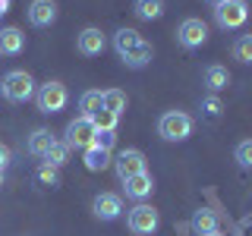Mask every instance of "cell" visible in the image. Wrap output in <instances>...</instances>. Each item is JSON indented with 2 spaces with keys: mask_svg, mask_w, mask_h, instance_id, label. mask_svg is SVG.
<instances>
[{
  "mask_svg": "<svg viewBox=\"0 0 252 236\" xmlns=\"http://www.w3.org/2000/svg\"><path fill=\"white\" fill-rule=\"evenodd\" d=\"M114 51L120 54V60L129 69H145L148 63H152V57H155L152 44H148L136 29H120L117 31L114 35Z\"/></svg>",
  "mask_w": 252,
  "mask_h": 236,
  "instance_id": "obj_1",
  "label": "cell"
},
{
  "mask_svg": "<svg viewBox=\"0 0 252 236\" xmlns=\"http://www.w3.org/2000/svg\"><path fill=\"white\" fill-rule=\"evenodd\" d=\"M0 94H3L10 104H26L29 98H35V79L26 69H13V73L3 76L0 82Z\"/></svg>",
  "mask_w": 252,
  "mask_h": 236,
  "instance_id": "obj_2",
  "label": "cell"
},
{
  "mask_svg": "<svg viewBox=\"0 0 252 236\" xmlns=\"http://www.w3.org/2000/svg\"><path fill=\"white\" fill-rule=\"evenodd\" d=\"M158 132L164 142H186L192 136V117L183 110H167V114L158 120Z\"/></svg>",
  "mask_w": 252,
  "mask_h": 236,
  "instance_id": "obj_3",
  "label": "cell"
},
{
  "mask_svg": "<svg viewBox=\"0 0 252 236\" xmlns=\"http://www.w3.org/2000/svg\"><path fill=\"white\" fill-rule=\"evenodd\" d=\"M35 101H38V110H41V114H60L69 101L66 85L57 82V79H51V82H44V85L35 88Z\"/></svg>",
  "mask_w": 252,
  "mask_h": 236,
  "instance_id": "obj_4",
  "label": "cell"
},
{
  "mask_svg": "<svg viewBox=\"0 0 252 236\" xmlns=\"http://www.w3.org/2000/svg\"><path fill=\"white\" fill-rule=\"evenodd\" d=\"M126 227L136 236H152L158 227H161V214H158L152 205L139 202L136 208H129V214H126Z\"/></svg>",
  "mask_w": 252,
  "mask_h": 236,
  "instance_id": "obj_5",
  "label": "cell"
},
{
  "mask_svg": "<svg viewBox=\"0 0 252 236\" xmlns=\"http://www.w3.org/2000/svg\"><path fill=\"white\" fill-rule=\"evenodd\" d=\"M246 19H249L246 0H224L220 6H215V22L220 29H240Z\"/></svg>",
  "mask_w": 252,
  "mask_h": 236,
  "instance_id": "obj_6",
  "label": "cell"
},
{
  "mask_svg": "<svg viewBox=\"0 0 252 236\" xmlns=\"http://www.w3.org/2000/svg\"><path fill=\"white\" fill-rule=\"evenodd\" d=\"M177 41H180V47H186V51H195V47H202L208 41V26H205L202 19H195V16H189V19L180 22Z\"/></svg>",
  "mask_w": 252,
  "mask_h": 236,
  "instance_id": "obj_7",
  "label": "cell"
},
{
  "mask_svg": "<svg viewBox=\"0 0 252 236\" xmlns=\"http://www.w3.org/2000/svg\"><path fill=\"white\" fill-rule=\"evenodd\" d=\"M92 142H94V123L89 120V117L79 114L76 120L66 126V145L69 148H82V151H85Z\"/></svg>",
  "mask_w": 252,
  "mask_h": 236,
  "instance_id": "obj_8",
  "label": "cell"
},
{
  "mask_svg": "<svg viewBox=\"0 0 252 236\" xmlns=\"http://www.w3.org/2000/svg\"><path fill=\"white\" fill-rule=\"evenodd\" d=\"M114 167H117V177L123 183V179L136 177V173H145V154L139 148H126V151H120L114 157Z\"/></svg>",
  "mask_w": 252,
  "mask_h": 236,
  "instance_id": "obj_9",
  "label": "cell"
},
{
  "mask_svg": "<svg viewBox=\"0 0 252 236\" xmlns=\"http://www.w3.org/2000/svg\"><path fill=\"white\" fill-rule=\"evenodd\" d=\"M104 47H107V38H104V31L101 29H82L79 31V38H76V51L82 54V57H101L104 54Z\"/></svg>",
  "mask_w": 252,
  "mask_h": 236,
  "instance_id": "obj_10",
  "label": "cell"
},
{
  "mask_svg": "<svg viewBox=\"0 0 252 236\" xmlns=\"http://www.w3.org/2000/svg\"><path fill=\"white\" fill-rule=\"evenodd\" d=\"M92 211L98 220H117L123 214V199L117 192H98L92 202Z\"/></svg>",
  "mask_w": 252,
  "mask_h": 236,
  "instance_id": "obj_11",
  "label": "cell"
},
{
  "mask_svg": "<svg viewBox=\"0 0 252 236\" xmlns=\"http://www.w3.org/2000/svg\"><path fill=\"white\" fill-rule=\"evenodd\" d=\"M29 22L35 29H47L57 22V0H32L29 3Z\"/></svg>",
  "mask_w": 252,
  "mask_h": 236,
  "instance_id": "obj_12",
  "label": "cell"
},
{
  "mask_svg": "<svg viewBox=\"0 0 252 236\" xmlns=\"http://www.w3.org/2000/svg\"><path fill=\"white\" fill-rule=\"evenodd\" d=\"M123 192H126V199H132V202H145L148 195L155 192V179H152V173H136V177H129V179H123Z\"/></svg>",
  "mask_w": 252,
  "mask_h": 236,
  "instance_id": "obj_13",
  "label": "cell"
},
{
  "mask_svg": "<svg viewBox=\"0 0 252 236\" xmlns=\"http://www.w3.org/2000/svg\"><path fill=\"white\" fill-rule=\"evenodd\" d=\"M26 51V35H22V29L16 26H6L0 29V54L3 57H16V54Z\"/></svg>",
  "mask_w": 252,
  "mask_h": 236,
  "instance_id": "obj_14",
  "label": "cell"
},
{
  "mask_svg": "<svg viewBox=\"0 0 252 236\" xmlns=\"http://www.w3.org/2000/svg\"><path fill=\"white\" fill-rule=\"evenodd\" d=\"M54 142H57V139H54L51 129H35V132L29 136V142H26V151H29L32 157H44L47 148H51Z\"/></svg>",
  "mask_w": 252,
  "mask_h": 236,
  "instance_id": "obj_15",
  "label": "cell"
},
{
  "mask_svg": "<svg viewBox=\"0 0 252 236\" xmlns=\"http://www.w3.org/2000/svg\"><path fill=\"white\" fill-rule=\"evenodd\" d=\"M205 85H208L211 94L224 91L227 85H230V73H227V66H220V63H211V66H205Z\"/></svg>",
  "mask_w": 252,
  "mask_h": 236,
  "instance_id": "obj_16",
  "label": "cell"
},
{
  "mask_svg": "<svg viewBox=\"0 0 252 236\" xmlns=\"http://www.w3.org/2000/svg\"><path fill=\"white\" fill-rule=\"evenodd\" d=\"M218 230V214L211 208H199L192 214V233L195 236H208V233H215Z\"/></svg>",
  "mask_w": 252,
  "mask_h": 236,
  "instance_id": "obj_17",
  "label": "cell"
},
{
  "mask_svg": "<svg viewBox=\"0 0 252 236\" xmlns=\"http://www.w3.org/2000/svg\"><path fill=\"white\" fill-rule=\"evenodd\" d=\"M82 161H85V167H89L92 173H98V170H104L114 157H110V151H104V148L89 145V148H85V154H82Z\"/></svg>",
  "mask_w": 252,
  "mask_h": 236,
  "instance_id": "obj_18",
  "label": "cell"
},
{
  "mask_svg": "<svg viewBox=\"0 0 252 236\" xmlns=\"http://www.w3.org/2000/svg\"><path fill=\"white\" fill-rule=\"evenodd\" d=\"M79 110H82V117L92 120L98 110H104V91H85L82 98H79Z\"/></svg>",
  "mask_w": 252,
  "mask_h": 236,
  "instance_id": "obj_19",
  "label": "cell"
},
{
  "mask_svg": "<svg viewBox=\"0 0 252 236\" xmlns=\"http://www.w3.org/2000/svg\"><path fill=\"white\" fill-rule=\"evenodd\" d=\"M136 16L145 22L161 19L164 16V0H136Z\"/></svg>",
  "mask_w": 252,
  "mask_h": 236,
  "instance_id": "obj_20",
  "label": "cell"
},
{
  "mask_svg": "<svg viewBox=\"0 0 252 236\" xmlns=\"http://www.w3.org/2000/svg\"><path fill=\"white\" fill-rule=\"evenodd\" d=\"M126 104H129V98H126L120 88H107L104 91V110H110V114L120 117L123 110H126Z\"/></svg>",
  "mask_w": 252,
  "mask_h": 236,
  "instance_id": "obj_21",
  "label": "cell"
},
{
  "mask_svg": "<svg viewBox=\"0 0 252 236\" xmlns=\"http://www.w3.org/2000/svg\"><path fill=\"white\" fill-rule=\"evenodd\" d=\"M66 157H69V145H66V142H54V145L47 148V154H44V164H51V167H63Z\"/></svg>",
  "mask_w": 252,
  "mask_h": 236,
  "instance_id": "obj_22",
  "label": "cell"
},
{
  "mask_svg": "<svg viewBox=\"0 0 252 236\" xmlns=\"http://www.w3.org/2000/svg\"><path fill=\"white\" fill-rule=\"evenodd\" d=\"M233 60H240V63H252V35H240L233 41Z\"/></svg>",
  "mask_w": 252,
  "mask_h": 236,
  "instance_id": "obj_23",
  "label": "cell"
},
{
  "mask_svg": "<svg viewBox=\"0 0 252 236\" xmlns=\"http://www.w3.org/2000/svg\"><path fill=\"white\" fill-rule=\"evenodd\" d=\"M117 120H120V117L110 114V110H98V114L92 117L94 129H104V132H117Z\"/></svg>",
  "mask_w": 252,
  "mask_h": 236,
  "instance_id": "obj_24",
  "label": "cell"
},
{
  "mask_svg": "<svg viewBox=\"0 0 252 236\" xmlns=\"http://www.w3.org/2000/svg\"><path fill=\"white\" fill-rule=\"evenodd\" d=\"M233 157H236V164H240L243 170H252V139H243L240 145H236Z\"/></svg>",
  "mask_w": 252,
  "mask_h": 236,
  "instance_id": "obj_25",
  "label": "cell"
},
{
  "mask_svg": "<svg viewBox=\"0 0 252 236\" xmlns=\"http://www.w3.org/2000/svg\"><path fill=\"white\" fill-rule=\"evenodd\" d=\"M220 110H224V104H220L218 94H208V98L202 101V117H205V120H218Z\"/></svg>",
  "mask_w": 252,
  "mask_h": 236,
  "instance_id": "obj_26",
  "label": "cell"
},
{
  "mask_svg": "<svg viewBox=\"0 0 252 236\" xmlns=\"http://www.w3.org/2000/svg\"><path fill=\"white\" fill-rule=\"evenodd\" d=\"M114 142H117V132H104V129H94V142H92L94 148H104V151H110V148H114Z\"/></svg>",
  "mask_w": 252,
  "mask_h": 236,
  "instance_id": "obj_27",
  "label": "cell"
},
{
  "mask_svg": "<svg viewBox=\"0 0 252 236\" xmlns=\"http://www.w3.org/2000/svg\"><path fill=\"white\" fill-rule=\"evenodd\" d=\"M38 179H41L44 186H57V167H51V164H44V167H38Z\"/></svg>",
  "mask_w": 252,
  "mask_h": 236,
  "instance_id": "obj_28",
  "label": "cell"
},
{
  "mask_svg": "<svg viewBox=\"0 0 252 236\" xmlns=\"http://www.w3.org/2000/svg\"><path fill=\"white\" fill-rule=\"evenodd\" d=\"M6 164H10V148H6L3 142H0V170H3Z\"/></svg>",
  "mask_w": 252,
  "mask_h": 236,
  "instance_id": "obj_29",
  "label": "cell"
},
{
  "mask_svg": "<svg viewBox=\"0 0 252 236\" xmlns=\"http://www.w3.org/2000/svg\"><path fill=\"white\" fill-rule=\"evenodd\" d=\"M6 13H10V0H0V19H3Z\"/></svg>",
  "mask_w": 252,
  "mask_h": 236,
  "instance_id": "obj_30",
  "label": "cell"
},
{
  "mask_svg": "<svg viewBox=\"0 0 252 236\" xmlns=\"http://www.w3.org/2000/svg\"><path fill=\"white\" fill-rule=\"evenodd\" d=\"M243 236H252V224H243Z\"/></svg>",
  "mask_w": 252,
  "mask_h": 236,
  "instance_id": "obj_31",
  "label": "cell"
},
{
  "mask_svg": "<svg viewBox=\"0 0 252 236\" xmlns=\"http://www.w3.org/2000/svg\"><path fill=\"white\" fill-rule=\"evenodd\" d=\"M208 3H211V6H220V3H224V0H208Z\"/></svg>",
  "mask_w": 252,
  "mask_h": 236,
  "instance_id": "obj_32",
  "label": "cell"
},
{
  "mask_svg": "<svg viewBox=\"0 0 252 236\" xmlns=\"http://www.w3.org/2000/svg\"><path fill=\"white\" fill-rule=\"evenodd\" d=\"M208 236H224V233H220V230H215V233H208Z\"/></svg>",
  "mask_w": 252,
  "mask_h": 236,
  "instance_id": "obj_33",
  "label": "cell"
},
{
  "mask_svg": "<svg viewBox=\"0 0 252 236\" xmlns=\"http://www.w3.org/2000/svg\"><path fill=\"white\" fill-rule=\"evenodd\" d=\"M0 186H3V170H0Z\"/></svg>",
  "mask_w": 252,
  "mask_h": 236,
  "instance_id": "obj_34",
  "label": "cell"
}]
</instances>
